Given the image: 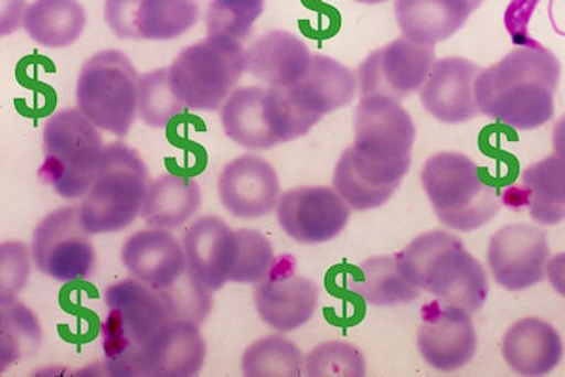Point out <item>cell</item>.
<instances>
[{
    "instance_id": "6da1fadb",
    "label": "cell",
    "mask_w": 565,
    "mask_h": 377,
    "mask_svg": "<svg viewBox=\"0 0 565 377\" xmlns=\"http://www.w3.org/2000/svg\"><path fill=\"white\" fill-rule=\"evenodd\" d=\"M562 78L556 54L543 45L519 47L482 69L476 83L479 112L516 130L542 128L552 120Z\"/></svg>"
},
{
    "instance_id": "7a4b0ae2",
    "label": "cell",
    "mask_w": 565,
    "mask_h": 377,
    "mask_svg": "<svg viewBox=\"0 0 565 377\" xmlns=\"http://www.w3.org/2000/svg\"><path fill=\"white\" fill-rule=\"evenodd\" d=\"M398 255L408 278L422 291L471 314L486 304L489 294L486 269L456 235L444 230L423 234Z\"/></svg>"
},
{
    "instance_id": "3957f363",
    "label": "cell",
    "mask_w": 565,
    "mask_h": 377,
    "mask_svg": "<svg viewBox=\"0 0 565 377\" xmlns=\"http://www.w3.org/2000/svg\"><path fill=\"white\" fill-rule=\"evenodd\" d=\"M150 181L148 168L135 149L105 146L93 185L78 205L90 235L120 233L140 216Z\"/></svg>"
},
{
    "instance_id": "277c9868",
    "label": "cell",
    "mask_w": 565,
    "mask_h": 377,
    "mask_svg": "<svg viewBox=\"0 0 565 377\" xmlns=\"http://www.w3.org/2000/svg\"><path fill=\"white\" fill-rule=\"evenodd\" d=\"M105 304L108 315L100 326V338L106 371L129 376L135 356L171 320L168 303L159 290L129 278L106 289Z\"/></svg>"
},
{
    "instance_id": "5b68a950",
    "label": "cell",
    "mask_w": 565,
    "mask_h": 377,
    "mask_svg": "<svg viewBox=\"0 0 565 377\" xmlns=\"http://www.w3.org/2000/svg\"><path fill=\"white\" fill-rule=\"evenodd\" d=\"M422 183L440 223L461 233L482 228L501 208L497 188L466 154L433 155L424 164Z\"/></svg>"
},
{
    "instance_id": "8992f818",
    "label": "cell",
    "mask_w": 565,
    "mask_h": 377,
    "mask_svg": "<svg viewBox=\"0 0 565 377\" xmlns=\"http://www.w3.org/2000/svg\"><path fill=\"white\" fill-rule=\"evenodd\" d=\"M44 162L39 177L65 200L84 198L105 146L99 129L79 109L60 110L44 125Z\"/></svg>"
},
{
    "instance_id": "52a82bcc",
    "label": "cell",
    "mask_w": 565,
    "mask_h": 377,
    "mask_svg": "<svg viewBox=\"0 0 565 377\" xmlns=\"http://www.w3.org/2000/svg\"><path fill=\"white\" fill-rule=\"evenodd\" d=\"M224 132L249 150H269L302 138L318 123L292 104L286 88H235L221 108Z\"/></svg>"
},
{
    "instance_id": "ba28073f",
    "label": "cell",
    "mask_w": 565,
    "mask_h": 377,
    "mask_svg": "<svg viewBox=\"0 0 565 377\" xmlns=\"http://www.w3.org/2000/svg\"><path fill=\"white\" fill-rule=\"evenodd\" d=\"M170 84L186 108L215 112L246 73V50L238 40L209 36L177 55Z\"/></svg>"
},
{
    "instance_id": "9c48e42d",
    "label": "cell",
    "mask_w": 565,
    "mask_h": 377,
    "mask_svg": "<svg viewBox=\"0 0 565 377\" xmlns=\"http://www.w3.org/2000/svg\"><path fill=\"white\" fill-rule=\"evenodd\" d=\"M139 78L128 55L119 50L95 54L81 69L78 109L99 130L125 138L139 115Z\"/></svg>"
},
{
    "instance_id": "30bf717a",
    "label": "cell",
    "mask_w": 565,
    "mask_h": 377,
    "mask_svg": "<svg viewBox=\"0 0 565 377\" xmlns=\"http://www.w3.org/2000/svg\"><path fill=\"white\" fill-rule=\"evenodd\" d=\"M78 207L53 211L34 229L32 260L35 268L53 280L70 283L93 276L97 255Z\"/></svg>"
},
{
    "instance_id": "8fae6325",
    "label": "cell",
    "mask_w": 565,
    "mask_h": 377,
    "mask_svg": "<svg viewBox=\"0 0 565 377\" xmlns=\"http://www.w3.org/2000/svg\"><path fill=\"white\" fill-rule=\"evenodd\" d=\"M434 63V45L398 37L363 60L356 74L360 97H383L401 103L422 90Z\"/></svg>"
},
{
    "instance_id": "7c38bea8",
    "label": "cell",
    "mask_w": 565,
    "mask_h": 377,
    "mask_svg": "<svg viewBox=\"0 0 565 377\" xmlns=\"http://www.w3.org/2000/svg\"><path fill=\"white\" fill-rule=\"evenodd\" d=\"M320 289L297 274L296 259L276 258L274 268L255 284L254 301L262 321L279 333H291L309 323L318 309Z\"/></svg>"
},
{
    "instance_id": "4fadbf2b",
    "label": "cell",
    "mask_w": 565,
    "mask_h": 377,
    "mask_svg": "<svg viewBox=\"0 0 565 377\" xmlns=\"http://www.w3.org/2000/svg\"><path fill=\"white\" fill-rule=\"evenodd\" d=\"M353 148L380 162L412 164L416 126L411 114L396 100L361 98L353 118Z\"/></svg>"
},
{
    "instance_id": "5bb4252c",
    "label": "cell",
    "mask_w": 565,
    "mask_h": 377,
    "mask_svg": "<svg viewBox=\"0 0 565 377\" xmlns=\"http://www.w3.org/2000/svg\"><path fill=\"white\" fill-rule=\"evenodd\" d=\"M277 220L296 243L318 245L337 238L351 216L347 201L331 187H299L280 195Z\"/></svg>"
},
{
    "instance_id": "9a60e30c",
    "label": "cell",
    "mask_w": 565,
    "mask_h": 377,
    "mask_svg": "<svg viewBox=\"0 0 565 377\" xmlns=\"http://www.w3.org/2000/svg\"><path fill=\"white\" fill-rule=\"evenodd\" d=\"M195 0H106L105 22L119 39L166 42L199 22Z\"/></svg>"
},
{
    "instance_id": "2e32d148",
    "label": "cell",
    "mask_w": 565,
    "mask_h": 377,
    "mask_svg": "<svg viewBox=\"0 0 565 377\" xmlns=\"http://www.w3.org/2000/svg\"><path fill=\"white\" fill-rule=\"evenodd\" d=\"M548 260L547 234L533 225L504 226L489 244V269L494 281L509 291L526 290L543 281Z\"/></svg>"
},
{
    "instance_id": "e0dca14e",
    "label": "cell",
    "mask_w": 565,
    "mask_h": 377,
    "mask_svg": "<svg viewBox=\"0 0 565 377\" xmlns=\"http://www.w3.org/2000/svg\"><path fill=\"white\" fill-rule=\"evenodd\" d=\"M418 351L440 371L463 368L477 352L478 336L471 313L461 306L433 300L423 306L417 333Z\"/></svg>"
},
{
    "instance_id": "ac0fdd59",
    "label": "cell",
    "mask_w": 565,
    "mask_h": 377,
    "mask_svg": "<svg viewBox=\"0 0 565 377\" xmlns=\"http://www.w3.org/2000/svg\"><path fill=\"white\" fill-rule=\"evenodd\" d=\"M205 356L200 324L171 319L135 356L129 376H196L204 368Z\"/></svg>"
},
{
    "instance_id": "d6986e66",
    "label": "cell",
    "mask_w": 565,
    "mask_h": 377,
    "mask_svg": "<svg viewBox=\"0 0 565 377\" xmlns=\"http://www.w3.org/2000/svg\"><path fill=\"white\" fill-rule=\"evenodd\" d=\"M218 193L224 208L236 218H262L269 215L279 203V175L265 159L241 155L222 170Z\"/></svg>"
},
{
    "instance_id": "ffe728a7",
    "label": "cell",
    "mask_w": 565,
    "mask_h": 377,
    "mask_svg": "<svg viewBox=\"0 0 565 377\" xmlns=\"http://www.w3.org/2000/svg\"><path fill=\"white\" fill-rule=\"evenodd\" d=\"M482 69L461 57L434 63L420 90L424 109L443 123L458 125L478 117L476 83Z\"/></svg>"
},
{
    "instance_id": "44dd1931",
    "label": "cell",
    "mask_w": 565,
    "mask_h": 377,
    "mask_svg": "<svg viewBox=\"0 0 565 377\" xmlns=\"http://www.w3.org/2000/svg\"><path fill=\"white\" fill-rule=\"evenodd\" d=\"M411 164L377 162L350 146L335 165L334 188L352 209L370 211L391 200Z\"/></svg>"
},
{
    "instance_id": "7402d4cb",
    "label": "cell",
    "mask_w": 565,
    "mask_h": 377,
    "mask_svg": "<svg viewBox=\"0 0 565 377\" xmlns=\"http://www.w3.org/2000/svg\"><path fill=\"white\" fill-rule=\"evenodd\" d=\"M186 268L212 291L231 283L236 259V230L214 215L201 216L185 230Z\"/></svg>"
},
{
    "instance_id": "603a6c76",
    "label": "cell",
    "mask_w": 565,
    "mask_h": 377,
    "mask_svg": "<svg viewBox=\"0 0 565 377\" xmlns=\"http://www.w3.org/2000/svg\"><path fill=\"white\" fill-rule=\"evenodd\" d=\"M120 258L132 278L159 291L169 289L186 271L184 246L166 229L134 234L126 240Z\"/></svg>"
},
{
    "instance_id": "cb8c5ba5",
    "label": "cell",
    "mask_w": 565,
    "mask_h": 377,
    "mask_svg": "<svg viewBox=\"0 0 565 377\" xmlns=\"http://www.w3.org/2000/svg\"><path fill=\"white\" fill-rule=\"evenodd\" d=\"M286 89L302 114L320 122L324 115L352 104L358 77L337 60L316 54L305 77Z\"/></svg>"
},
{
    "instance_id": "d4e9b609",
    "label": "cell",
    "mask_w": 565,
    "mask_h": 377,
    "mask_svg": "<svg viewBox=\"0 0 565 377\" xmlns=\"http://www.w3.org/2000/svg\"><path fill=\"white\" fill-rule=\"evenodd\" d=\"M312 54L307 44L286 30H271L246 50V72L269 87L290 88L305 77Z\"/></svg>"
},
{
    "instance_id": "484cf974",
    "label": "cell",
    "mask_w": 565,
    "mask_h": 377,
    "mask_svg": "<svg viewBox=\"0 0 565 377\" xmlns=\"http://www.w3.org/2000/svg\"><path fill=\"white\" fill-rule=\"evenodd\" d=\"M486 0H396L395 14L403 36L436 45L450 39Z\"/></svg>"
},
{
    "instance_id": "4316f807",
    "label": "cell",
    "mask_w": 565,
    "mask_h": 377,
    "mask_svg": "<svg viewBox=\"0 0 565 377\" xmlns=\"http://www.w3.org/2000/svg\"><path fill=\"white\" fill-rule=\"evenodd\" d=\"M503 358L522 376H544L563 358V341L552 325L539 319H523L503 338Z\"/></svg>"
},
{
    "instance_id": "83f0119b",
    "label": "cell",
    "mask_w": 565,
    "mask_h": 377,
    "mask_svg": "<svg viewBox=\"0 0 565 377\" xmlns=\"http://www.w3.org/2000/svg\"><path fill=\"white\" fill-rule=\"evenodd\" d=\"M347 290L376 306L412 303L422 290L408 278L401 255L376 256L363 261L347 278Z\"/></svg>"
},
{
    "instance_id": "f1b7e54d",
    "label": "cell",
    "mask_w": 565,
    "mask_h": 377,
    "mask_svg": "<svg viewBox=\"0 0 565 377\" xmlns=\"http://www.w3.org/2000/svg\"><path fill=\"white\" fill-rule=\"evenodd\" d=\"M201 188L194 179L166 174L150 181L140 218L150 228L175 230L200 209Z\"/></svg>"
},
{
    "instance_id": "f546056e",
    "label": "cell",
    "mask_w": 565,
    "mask_h": 377,
    "mask_svg": "<svg viewBox=\"0 0 565 377\" xmlns=\"http://www.w3.org/2000/svg\"><path fill=\"white\" fill-rule=\"evenodd\" d=\"M87 14L78 0H35L24 12L23 28L35 43L64 49L83 36Z\"/></svg>"
},
{
    "instance_id": "4dcf8cb0",
    "label": "cell",
    "mask_w": 565,
    "mask_h": 377,
    "mask_svg": "<svg viewBox=\"0 0 565 377\" xmlns=\"http://www.w3.org/2000/svg\"><path fill=\"white\" fill-rule=\"evenodd\" d=\"M530 216L540 225L565 219V158L554 152L523 171L519 181Z\"/></svg>"
},
{
    "instance_id": "1f68e13d",
    "label": "cell",
    "mask_w": 565,
    "mask_h": 377,
    "mask_svg": "<svg viewBox=\"0 0 565 377\" xmlns=\"http://www.w3.org/2000/svg\"><path fill=\"white\" fill-rule=\"evenodd\" d=\"M305 356L291 341L270 335L254 342L242 356V371L246 377L301 375Z\"/></svg>"
},
{
    "instance_id": "d6a6232c",
    "label": "cell",
    "mask_w": 565,
    "mask_h": 377,
    "mask_svg": "<svg viewBox=\"0 0 565 377\" xmlns=\"http://www.w3.org/2000/svg\"><path fill=\"white\" fill-rule=\"evenodd\" d=\"M2 371L7 366L35 354L42 342V328L32 310L13 301L2 305Z\"/></svg>"
},
{
    "instance_id": "836d02e7",
    "label": "cell",
    "mask_w": 565,
    "mask_h": 377,
    "mask_svg": "<svg viewBox=\"0 0 565 377\" xmlns=\"http://www.w3.org/2000/svg\"><path fill=\"white\" fill-rule=\"evenodd\" d=\"M185 105L170 84L169 68L154 69L139 78V117L150 128H166L184 112Z\"/></svg>"
},
{
    "instance_id": "e575fe53",
    "label": "cell",
    "mask_w": 565,
    "mask_h": 377,
    "mask_svg": "<svg viewBox=\"0 0 565 377\" xmlns=\"http://www.w3.org/2000/svg\"><path fill=\"white\" fill-rule=\"evenodd\" d=\"M236 243L238 248H236L231 283H259L274 268L276 261L274 246L259 230L249 228L236 230Z\"/></svg>"
},
{
    "instance_id": "d590c367",
    "label": "cell",
    "mask_w": 565,
    "mask_h": 377,
    "mask_svg": "<svg viewBox=\"0 0 565 377\" xmlns=\"http://www.w3.org/2000/svg\"><path fill=\"white\" fill-rule=\"evenodd\" d=\"M266 0H212L206 14L209 36H224L244 42L257 19L264 13Z\"/></svg>"
},
{
    "instance_id": "8d00e7d4",
    "label": "cell",
    "mask_w": 565,
    "mask_h": 377,
    "mask_svg": "<svg viewBox=\"0 0 565 377\" xmlns=\"http://www.w3.org/2000/svg\"><path fill=\"white\" fill-rule=\"evenodd\" d=\"M305 374L311 377L365 376L366 362L361 351L347 342H326L307 355Z\"/></svg>"
},
{
    "instance_id": "74e56055",
    "label": "cell",
    "mask_w": 565,
    "mask_h": 377,
    "mask_svg": "<svg viewBox=\"0 0 565 377\" xmlns=\"http://www.w3.org/2000/svg\"><path fill=\"white\" fill-rule=\"evenodd\" d=\"M168 303L171 319L204 323L212 306V293L200 280L194 278L189 268L169 289L160 290Z\"/></svg>"
},
{
    "instance_id": "f35d334b",
    "label": "cell",
    "mask_w": 565,
    "mask_h": 377,
    "mask_svg": "<svg viewBox=\"0 0 565 377\" xmlns=\"http://www.w3.org/2000/svg\"><path fill=\"white\" fill-rule=\"evenodd\" d=\"M32 249L20 243L0 246V305L13 303L26 288Z\"/></svg>"
},
{
    "instance_id": "ab89813d",
    "label": "cell",
    "mask_w": 565,
    "mask_h": 377,
    "mask_svg": "<svg viewBox=\"0 0 565 377\" xmlns=\"http://www.w3.org/2000/svg\"><path fill=\"white\" fill-rule=\"evenodd\" d=\"M542 2L544 0H512L511 4H509L507 13H504V26H507L508 33L511 34L513 43L519 45V47H537V45H542L533 42L529 36L530 17H532L533 10L540 7ZM564 9L565 0H548V19L554 30L558 33L557 13L562 17Z\"/></svg>"
},
{
    "instance_id": "60d3db41",
    "label": "cell",
    "mask_w": 565,
    "mask_h": 377,
    "mask_svg": "<svg viewBox=\"0 0 565 377\" xmlns=\"http://www.w3.org/2000/svg\"><path fill=\"white\" fill-rule=\"evenodd\" d=\"M547 276L553 289L565 297V251L548 260Z\"/></svg>"
},
{
    "instance_id": "b9f144b4",
    "label": "cell",
    "mask_w": 565,
    "mask_h": 377,
    "mask_svg": "<svg viewBox=\"0 0 565 377\" xmlns=\"http://www.w3.org/2000/svg\"><path fill=\"white\" fill-rule=\"evenodd\" d=\"M554 152L565 158V115L558 119L553 132Z\"/></svg>"
},
{
    "instance_id": "7bdbcfd3",
    "label": "cell",
    "mask_w": 565,
    "mask_h": 377,
    "mask_svg": "<svg viewBox=\"0 0 565 377\" xmlns=\"http://www.w3.org/2000/svg\"><path fill=\"white\" fill-rule=\"evenodd\" d=\"M355 2L365 3V4H377V3L388 2V0H355Z\"/></svg>"
}]
</instances>
